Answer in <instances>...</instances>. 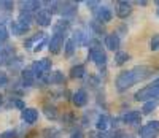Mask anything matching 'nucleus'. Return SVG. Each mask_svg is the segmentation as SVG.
<instances>
[{"mask_svg": "<svg viewBox=\"0 0 159 138\" xmlns=\"http://www.w3.org/2000/svg\"><path fill=\"white\" fill-rule=\"evenodd\" d=\"M48 41H49V40H48V38L45 37V38L42 40V41H40V43H37V46L34 48V51H35V52H38V51H42V49H43V46H45V45H48Z\"/></svg>", "mask_w": 159, "mask_h": 138, "instance_id": "nucleus-33", "label": "nucleus"}, {"mask_svg": "<svg viewBox=\"0 0 159 138\" xmlns=\"http://www.w3.org/2000/svg\"><path fill=\"white\" fill-rule=\"evenodd\" d=\"M43 111H45V114H46L48 119H51V121L57 119V108H56L54 105H46Z\"/></svg>", "mask_w": 159, "mask_h": 138, "instance_id": "nucleus-26", "label": "nucleus"}, {"mask_svg": "<svg viewBox=\"0 0 159 138\" xmlns=\"http://www.w3.org/2000/svg\"><path fill=\"white\" fill-rule=\"evenodd\" d=\"M88 48H89L88 60L94 62L97 65V68H105V65H107V52L103 51L102 45L97 40H89Z\"/></svg>", "mask_w": 159, "mask_h": 138, "instance_id": "nucleus-2", "label": "nucleus"}, {"mask_svg": "<svg viewBox=\"0 0 159 138\" xmlns=\"http://www.w3.org/2000/svg\"><path fill=\"white\" fill-rule=\"evenodd\" d=\"M70 138H83L81 130H73V132H72V135H70Z\"/></svg>", "mask_w": 159, "mask_h": 138, "instance_id": "nucleus-38", "label": "nucleus"}, {"mask_svg": "<svg viewBox=\"0 0 159 138\" xmlns=\"http://www.w3.org/2000/svg\"><path fill=\"white\" fill-rule=\"evenodd\" d=\"M0 138H18V135L15 130H5L0 133Z\"/></svg>", "mask_w": 159, "mask_h": 138, "instance_id": "nucleus-31", "label": "nucleus"}, {"mask_svg": "<svg viewBox=\"0 0 159 138\" xmlns=\"http://www.w3.org/2000/svg\"><path fill=\"white\" fill-rule=\"evenodd\" d=\"M156 5L159 7V2H156ZM157 16H159V8H157Z\"/></svg>", "mask_w": 159, "mask_h": 138, "instance_id": "nucleus-42", "label": "nucleus"}, {"mask_svg": "<svg viewBox=\"0 0 159 138\" xmlns=\"http://www.w3.org/2000/svg\"><path fill=\"white\" fill-rule=\"evenodd\" d=\"M86 75V68L83 64H76L70 68V78L72 79H80V78H83Z\"/></svg>", "mask_w": 159, "mask_h": 138, "instance_id": "nucleus-20", "label": "nucleus"}, {"mask_svg": "<svg viewBox=\"0 0 159 138\" xmlns=\"http://www.w3.org/2000/svg\"><path fill=\"white\" fill-rule=\"evenodd\" d=\"M86 84L91 86V87H97V84H100V82H99V78H96V76H89V79H88Z\"/></svg>", "mask_w": 159, "mask_h": 138, "instance_id": "nucleus-32", "label": "nucleus"}, {"mask_svg": "<svg viewBox=\"0 0 159 138\" xmlns=\"http://www.w3.org/2000/svg\"><path fill=\"white\" fill-rule=\"evenodd\" d=\"M30 70H32V73L35 75L37 79H38V78H42V76H45V75L49 73V70H51V60L46 59V57L38 59V60H35V62L32 64Z\"/></svg>", "mask_w": 159, "mask_h": 138, "instance_id": "nucleus-4", "label": "nucleus"}, {"mask_svg": "<svg viewBox=\"0 0 159 138\" xmlns=\"http://www.w3.org/2000/svg\"><path fill=\"white\" fill-rule=\"evenodd\" d=\"M72 102L76 108H83L88 103V92L84 89H78L73 95H72Z\"/></svg>", "mask_w": 159, "mask_h": 138, "instance_id": "nucleus-13", "label": "nucleus"}, {"mask_svg": "<svg viewBox=\"0 0 159 138\" xmlns=\"http://www.w3.org/2000/svg\"><path fill=\"white\" fill-rule=\"evenodd\" d=\"M153 75V70L147 65H137L132 70H123L115 79V87L118 92H124L127 89H130L134 84L140 81L148 79Z\"/></svg>", "mask_w": 159, "mask_h": 138, "instance_id": "nucleus-1", "label": "nucleus"}, {"mask_svg": "<svg viewBox=\"0 0 159 138\" xmlns=\"http://www.w3.org/2000/svg\"><path fill=\"white\" fill-rule=\"evenodd\" d=\"M108 124H110V118L107 114H100L97 119H96V127L99 132H105L108 127Z\"/></svg>", "mask_w": 159, "mask_h": 138, "instance_id": "nucleus-22", "label": "nucleus"}, {"mask_svg": "<svg viewBox=\"0 0 159 138\" xmlns=\"http://www.w3.org/2000/svg\"><path fill=\"white\" fill-rule=\"evenodd\" d=\"M121 121L124 124H129V126H135V124H140L142 122V113L140 111H135V109H132V111H127L121 116Z\"/></svg>", "mask_w": 159, "mask_h": 138, "instance_id": "nucleus-11", "label": "nucleus"}, {"mask_svg": "<svg viewBox=\"0 0 159 138\" xmlns=\"http://www.w3.org/2000/svg\"><path fill=\"white\" fill-rule=\"evenodd\" d=\"M65 82H67V78L64 76L62 72L56 70L49 75V84H57V86H64Z\"/></svg>", "mask_w": 159, "mask_h": 138, "instance_id": "nucleus-19", "label": "nucleus"}, {"mask_svg": "<svg viewBox=\"0 0 159 138\" xmlns=\"http://www.w3.org/2000/svg\"><path fill=\"white\" fill-rule=\"evenodd\" d=\"M8 84V76L5 72H0V87H5Z\"/></svg>", "mask_w": 159, "mask_h": 138, "instance_id": "nucleus-34", "label": "nucleus"}, {"mask_svg": "<svg viewBox=\"0 0 159 138\" xmlns=\"http://www.w3.org/2000/svg\"><path fill=\"white\" fill-rule=\"evenodd\" d=\"M78 11V3L76 2H59V8H57V13L64 18L70 21Z\"/></svg>", "mask_w": 159, "mask_h": 138, "instance_id": "nucleus-5", "label": "nucleus"}, {"mask_svg": "<svg viewBox=\"0 0 159 138\" xmlns=\"http://www.w3.org/2000/svg\"><path fill=\"white\" fill-rule=\"evenodd\" d=\"M2 105H3V95L0 94V106H2Z\"/></svg>", "mask_w": 159, "mask_h": 138, "instance_id": "nucleus-40", "label": "nucleus"}, {"mask_svg": "<svg viewBox=\"0 0 159 138\" xmlns=\"http://www.w3.org/2000/svg\"><path fill=\"white\" fill-rule=\"evenodd\" d=\"M86 5H88V8H91V10H96V8L100 7V3L97 2V0H91V2H86Z\"/></svg>", "mask_w": 159, "mask_h": 138, "instance_id": "nucleus-37", "label": "nucleus"}, {"mask_svg": "<svg viewBox=\"0 0 159 138\" xmlns=\"http://www.w3.org/2000/svg\"><path fill=\"white\" fill-rule=\"evenodd\" d=\"M123 138H135L134 135H123Z\"/></svg>", "mask_w": 159, "mask_h": 138, "instance_id": "nucleus-41", "label": "nucleus"}, {"mask_svg": "<svg viewBox=\"0 0 159 138\" xmlns=\"http://www.w3.org/2000/svg\"><path fill=\"white\" fill-rule=\"evenodd\" d=\"M150 49L151 51H159V33L151 37V40H150Z\"/></svg>", "mask_w": 159, "mask_h": 138, "instance_id": "nucleus-28", "label": "nucleus"}, {"mask_svg": "<svg viewBox=\"0 0 159 138\" xmlns=\"http://www.w3.org/2000/svg\"><path fill=\"white\" fill-rule=\"evenodd\" d=\"M137 5H140V7H147V5H148V2H147V0H139Z\"/></svg>", "mask_w": 159, "mask_h": 138, "instance_id": "nucleus-39", "label": "nucleus"}, {"mask_svg": "<svg viewBox=\"0 0 159 138\" xmlns=\"http://www.w3.org/2000/svg\"><path fill=\"white\" fill-rule=\"evenodd\" d=\"M113 19V11L111 8L105 7V5H100L99 8L94 10V21L100 22V24H107Z\"/></svg>", "mask_w": 159, "mask_h": 138, "instance_id": "nucleus-7", "label": "nucleus"}, {"mask_svg": "<svg viewBox=\"0 0 159 138\" xmlns=\"http://www.w3.org/2000/svg\"><path fill=\"white\" fill-rule=\"evenodd\" d=\"M137 102H150V100H157L159 99V78L153 81L151 84H147L145 87L139 89L134 95Z\"/></svg>", "mask_w": 159, "mask_h": 138, "instance_id": "nucleus-3", "label": "nucleus"}, {"mask_svg": "<svg viewBox=\"0 0 159 138\" xmlns=\"http://www.w3.org/2000/svg\"><path fill=\"white\" fill-rule=\"evenodd\" d=\"M64 49H65V56H67V57H72L73 52H75V49H76L75 41H73L72 38H69L67 41H65V45H64Z\"/></svg>", "mask_w": 159, "mask_h": 138, "instance_id": "nucleus-25", "label": "nucleus"}, {"mask_svg": "<svg viewBox=\"0 0 159 138\" xmlns=\"http://www.w3.org/2000/svg\"><path fill=\"white\" fill-rule=\"evenodd\" d=\"M129 59H130V56H129L126 51H118V52L115 54V65L121 67V65H124Z\"/></svg>", "mask_w": 159, "mask_h": 138, "instance_id": "nucleus-23", "label": "nucleus"}, {"mask_svg": "<svg viewBox=\"0 0 159 138\" xmlns=\"http://www.w3.org/2000/svg\"><path fill=\"white\" fill-rule=\"evenodd\" d=\"M13 7H15V3L13 2H0V10H13Z\"/></svg>", "mask_w": 159, "mask_h": 138, "instance_id": "nucleus-35", "label": "nucleus"}, {"mask_svg": "<svg viewBox=\"0 0 159 138\" xmlns=\"http://www.w3.org/2000/svg\"><path fill=\"white\" fill-rule=\"evenodd\" d=\"M34 21L40 25V27H49L51 22H52V13L48 10V8H42L35 13L34 16Z\"/></svg>", "mask_w": 159, "mask_h": 138, "instance_id": "nucleus-8", "label": "nucleus"}, {"mask_svg": "<svg viewBox=\"0 0 159 138\" xmlns=\"http://www.w3.org/2000/svg\"><path fill=\"white\" fill-rule=\"evenodd\" d=\"M157 106V100H150V102H145L143 108H142V114H150L153 113Z\"/></svg>", "mask_w": 159, "mask_h": 138, "instance_id": "nucleus-24", "label": "nucleus"}, {"mask_svg": "<svg viewBox=\"0 0 159 138\" xmlns=\"http://www.w3.org/2000/svg\"><path fill=\"white\" fill-rule=\"evenodd\" d=\"M132 11H134V8H132V3L127 2V0H119V2L116 3V16H118V18L126 19L127 16L132 15Z\"/></svg>", "mask_w": 159, "mask_h": 138, "instance_id": "nucleus-10", "label": "nucleus"}, {"mask_svg": "<svg viewBox=\"0 0 159 138\" xmlns=\"http://www.w3.org/2000/svg\"><path fill=\"white\" fill-rule=\"evenodd\" d=\"M43 133H48V135H45V138H57V133L59 132L56 129H45Z\"/></svg>", "mask_w": 159, "mask_h": 138, "instance_id": "nucleus-30", "label": "nucleus"}, {"mask_svg": "<svg viewBox=\"0 0 159 138\" xmlns=\"http://www.w3.org/2000/svg\"><path fill=\"white\" fill-rule=\"evenodd\" d=\"M64 45H65V35L54 33L48 41V49L51 51V54H59Z\"/></svg>", "mask_w": 159, "mask_h": 138, "instance_id": "nucleus-9", "label": "nucleus"}, {"mask_svg": "<svg viewBox=\"0 0 159 138\" xmlns=\"http://www.w3.org/2000/svg\"><path fill=\"white\" fill-rule=\"evenodd\" d=\"M140 138H157L159 135V121H150L140 129Z\"/></svg>", "mask_w": 159, "mask_h": 138, "instance_id": "nucleus-6", "label": "nucleus"}, {"mask_svg": "<svg viewBox=\"0 0 159 138\" xmlns=\"http://www.w3.org/2000/svg\"><path fill=\"white\" fill-rule=\"evenodd\" d=\"M8 37H10V33H8L7 25L5 24H0V43H2V41H7Z\"/></svg>", "mask_w": 159, "mask_h": 138, "instance_id": "nucleus-29", "label": "nucleus"}, {"mask_svg": "<svg viewBox=\"0 0 159 138\" xmlns=\"http://www.w3.org/2000/svg\"><path fill=\"white\" fill-rule=\"evenodd\" d=\"M89 29L94 32L96 35H103L105 32H103V27H102V24L100 22H97V21H91V24H89Z\"/></svg>", "mask_w": 159, "mask_h": 138, "instance_id": "nucleus-27", "label": "nucleus"}, {"mask_svg": "<svg viewBox=\"0 0 159 138\" xmlns=\"http://www.w3.org/2000/svg\"><path fill=\"white\" fill-rule=\"evenodd\" d=\"M21 118L25 124H29V126H32V124H35L38 121V109L35 108H25L21 111Z\"/></svg>", "mask_w": 159, "mask_h": 138, "instance_id": "nucleus-12", "label": "nucleus"}, {"mask_svg": "<svg viewBox=\"0 0 159 138\" xmlns=\"http://www.w3.org/2000/svg\"><path fill=\"white\" fill-rule=\"evenodd\" d=\"M11 105H13V106H16V108H19L21 111H22V109H25V105H24L22 100H15V102L11 100Z\"/></svg>", "mask_w": 159, "mask_h": 138, "instance_id": "nucleus-36", "label": "nucleus"}, {"mask_svg": "<svg viewBox=\"0 0 159 138\" xmlns=\"http://www.w3.org/2000/svg\"><path fill=\"white\" fill-rule=\"evenodd\" d=\"M35 81H37V78H35V75L32 73V70H22V73H21V86H22V87H30V86H34Z\"/></svg>", "mask_w": 159, "mask_h": 138, "instance_id": "nucleus-15", "label": "nucleus"}, {"mask_svg": "<svg viewBox=\"0 0 159 138\" xmlns=\"http://www.w3.org/2000/svg\"><path fill=\"white\" fill-rule=\"evenodd\" d=\"M70 29V21L67 19H61L54 24V27H52V30H54V33H59V35H67Z\"/></svg>", "mask_w": 159, "mask_h": 138, "instance_id": "nucleus-17", "label": "nucleus"}, {"mask_svg": "<svg viewBox=\"0 0 159 138\" xmlns=\"http://www.w3.org/2000/svg\"><path fill=\"white\" fill-rule=\"evenodd\" d=\"M45 37H46L45 32H38V33H35V35H32L30 38L25 40V41H24V46L27 48V49H30L32 46L35 48V46H37V41H38V40H43Z\"/></svg>", "mask_w": 159, "mask_h": 138, "instance_id": "nucleus-21", "label": "nucleus"}, {"mask_svg": "<svg viewBox=\"0 0 159 138\" xmlns=\"http://www.w3.org/2000/svg\"><path fill=\"white\" fill-rule=\"evenodd\" d=\"M22 11H27V13H32V11H38L42 10V5L43 2H37V0H27V2H19Z\"/></svg>", "mask_w": 159, "mask_h": 138, "instance_id": "nucleus-16", "label": "nucleus"}, {"mask_svg": "<svg viewBox=\"0 0 159 138\" xmlns=\"http://www.w3.org/2000/svg\"><path fill=\"white\" fill-rule=\"evenodd\" d=\"M119 45H121V40L116 33H108L105 37V46H107L110 51H119Z\"/></svg>", "mask_w": 159, "mask_h": 138, "instance_id": "nucleus-14", "label": "nucleus"}, {"mask_svg": "<svg viewBox=\"0 0 159 138\" xmlns=\"http://www.w3.org/2000/svg\"><path fill=\"white\" fill-rule=\"evenodd\" d=\"M73 41H75V45L76 46H84V45H88L89 43V37H88V33L84 32V30H76L75 33H73V38H72Z\"/></svg>", "mask_w": 159, "mask_h": 138, "instance_id": "nucleus-18", "label": "nucleus"}]
</instances>
